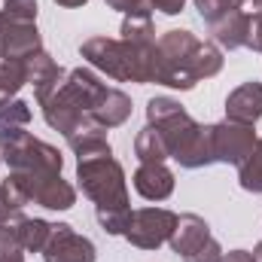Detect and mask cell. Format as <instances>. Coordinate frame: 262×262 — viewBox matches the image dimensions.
I'll use <instances>...</instances> for the list:
<instances>
[{
  "label": "cell",
  "mask_w": 262,
  "mask_h": 262,
  "mask_svg": "<svg viewBox=\"0 0 262 262\" xmlns=\"http://www.w3.org/2000/svg\"><path fill=\"white\" fill-rule=\"evenodd\" d=\"M76 180H79L82 192L95 201L98 223L110 235H125L131 220L128 189H125V171L113 159V152L82 156L76 162Z\"/></svg>",
  "instance_id": "6da1fadb"
},
{
  "label": "cell",
  "mask_w": 262,
  "mask_h": 262,
  "mask_svg": "<svg viewBox=\"0 0 262 262\" xmlns=\"http://www.w3.org/2000/svg\"><path fill=\"white\" fill-rule=\"evenodd\" d=\"M37 52H43L37 25L0 12V55L3 58H15V61H28Z\"/></svg>",
  "instance_id": "ba28073f"
},
{
  "label": "cell",
  "mask_w": 262,
  "mask_h": 262,
  "mask_svg": "<svg viewBox=\"0 0 262 262\" xmlns=\"http://www.w3.org/2000/svg\"><path fill=\"white\" fill-rule=\"evenodd\" d=\"M107 85L85 67H76V70H67L64 82L40 104L43 107V116L52 128H58L61 134H70L73 128H79L82 122L92 119V110L95 104L104 98Z\"/></svg>",
  "instance_id": "3957f363"
},
{
  "label": "cell",
  "mask_w": 262,
  "mask_h": 262,
  "mask_svg": "<svg viewBox=\"0 0 262 262\" xmlns=\"http://www.w3.org/2000/svg\"><path fill=\"white\" fill-rule=\"evenodd\" d=\"M223 262H256L253 259V253H247V250H232V253H226Z\"/></svg>",
  "instance_id": "f546056e"
},
{
  "label": "cell",
  "mask_w": 262,
  "mask_h": 262,
  "mask_svg": "<svg viewBox=\"0 0 262 262\" xmlns=\"http://www.w3.org/2000/svg\"><path fill=\"white\" fill-rule=\"evenodd\" d=\"M0 198H3V204H6V210H21L31 195H28V189H25V183H21V177L12 171L3 183H0Z\"/></svg>",
  "instance_id": "603a6c76"
},
{
  "label": "cell",
  "mask_w": 262,
  "mask_h": 262,
  "mask_svg": "<svg viewBox=\"0 0 262 262\" xmlns=\"http://www.w3.org/2000/svg\"><path fill=\"white\" fill-rule=\"evenodd\" d=\"M198 46L189 31H168L159 43H156V79L162 85L171 89H192L198 79Z\"/></svg>",
  "instance_id": "277c9868"
},
{
  "label": "cell",
  "mask_w": 262,
  "mask_h": 262,
  "mask_svg": "<svg viewBox=\"0 0 262 262\" xmlns=\"http://www.w3.org/2000/svg\"><path fill=\"white\" fill-rule=\"evenodd\" d=\"M210 140H213V162L241 165L250 156V149L256 146V131H253V125L226 119V122L213 125Z\"/></svg>",
  "instance_id": "9c48e42d"
},
{
  "label": "cell",
  "mask_w": 262,
  "mask_h": 262,
  "mask_svg": "<svg viewBox=\"0 0 262 262\" xmlns=\"http://www.w3.org/2000/svg\"><path fill=\"white\" fill-rule=\"evenodd\" d=\"M131 116V101L125 92H119V89H107L104 92V98L95 104V110H92V119L101 125V128H116V125H122L125 119Z\"/></svg>",
  "instance_id": "e0dca14e"
},
{
  "label": "cell",
  "mask_w": 262,
  "mask_h": 262,
  "mask_svg": "<svg viewBox=\"0 0 262 262\" xmlns=\"http://www.w3.org/2000/svg\"><path fill=\"white\" fill-rule=\"evenodd\" d=\"M3 12L25 18V21H34L37 18V0H3Z\"/></svg>",
  "instance_id": "484cf974"
},
{
  "label": "cell",
  "mask_w": 262,
  "mask_h": 262,
  "mask_svg": "<svg viewBox=\"0 0 262 262\" xmlns=\"http://www.w3.org/2000/svg\"><path fill=\"white\" fill-rule=\"evenodd\" d=\"M134 152H137V159H140L143 165H149V162H165V159H168V146H165L162 134L152 128V125H146V128L134 137Z\"/></svg>",
  "instance_id": "d6986e66"
},
{
  "label": "cell",
  "mask_w": 262,
  "mask_h": 262,
  "mask_svg": "<svg viewBox=\"0 0 262 262\" xmlns=\"http://www.w3.org/2000/svg\"><path fill=\"white\" fill-rule=\"evenodd\" d=\"M58 6H67V9H73V6H82V3H89V0H55Z\"/></svg>",
  "instance_id": "1f68e13d"
},
{
  "label": "cell",
  "mask_w": 262,
  "mask_h": 262,
  "mask_svg": "<svg viewBox=\"0 0 262 262\" xmlns=\"http://www.w3.org/2000/svg\"><path fill=\"white\" fill-rule=\"evenodd\" d=\"M49 235H52V223H46V220H31V216H21V220H18V244H21V250H28V253H43Z\"/></svg>",
  "instance_id": "ac0fdd59"
},
{
  "label": "cell",
  "mask_w": 262,
  "mask_h": 262,
  "mask_svg": "<svg viewBox=\"0 0 262 262\" xmlns=\"http://www.w3.org/2000/svg\"><path fill=\"white\" fill-rule=\"evenodd\" d=\"M186 0H152V9H162L165 15H177Z\"/></svg>",
  "instance_id": "f1b7e54d"
},
{
  "label": "cell",
  "mask_w": 262,
  "mask_h": 262,
  "mask_svg": "<svg viewBox=\"0 0 262 262\" xmlns=\"http://www.w3.org/2000/svg\"><path fill=\"white\" fill-rule=\"evenodd\" d=\"M238 180L247 192H262V140H256L250 156L238 165Z\"/></svg>",
  "instance_id": "44dd1931"
},
{
  "label": "cell",
  "mask_w": 262,
  "mask_h": 262,
  "mask_svg": "<svg viewBox=\"0 0 262 262\" xmlns=\"http://www.w3.org/2000/svg\"><path fill=\"white\" fill-rule=\"evenodd\" d=\"M210 34L223 49H241L247 46V34H250V15H244L241 9H229L220 18L210 21Z\"/></svg>",
  "instance_id": "9a60e30c"
},
{
  "label": "cell",
  "mask_w": 262,
  "mask_h": 262,
  "mask_svg": "<svg viewBox=\"0 0 262 262\" xmlns=\"http://www.w3.org/2000/svg\"><path fill=\"white\" fill-rule=\"evenodd\" d=\"M134 189L146 198V201H165V198L174 192V174L162 162L140 165L134 171Z\"/></svg>",
  "instance_id": "5bb4252c"
},
{
  "label": "cell",
  "mask_w": 262,
  "mask_h": 262,
  "mask_svg": "<svg viewBox=\"0 0 262 262\" xmlns=\"http://www.w3.org/2000/svg\"><path fill=\"white\" fill-rule=\"evenodd\" d=\"M25 82H28V61H15V58L0 55V101L12 98Z\"/></svg>",
  "instance_id": "ffe728a7"
},
{
  "label": "cell",
  "mask_w": 262,
  "mask_h": 262,
  "mask_svg": "<svg viewBox=\"0 0 262 262\" xmlns=\"http://www.w3.org/2000/svg\"><path fill=\"white\" fill-rule=\"evenodd\" d=\"M247 46L262 52V9L256 15H250V34H247Z\"/></svg>",
  "instance_id": "83f0119b"
},
{
  "label": "cell",
  "mask_w": 262,
  "mask_h": 262,
  "mask_svg": "<svg viewBox=\"0 0 262 262\" xmlns=\"http://www.w3.org/2000/svg\"><path fill=\"white\" fill-rule=\"evenodd\" d=\"M253 259H256V262H262V241H259V247L253 250Z\"/></svg>",
  "instance_id": "d6a6232c"
},
{
  "label": "cell",
  "mask_w": 262,
  "mask_h": 262,
  "mask_svg": "<svg viewBox=\"0 0 262 262\" xmlns=\"http://www.w3.org/2000/svg\"><path fill=\"white\" fill-rule=\"evenodd\" d=\"M183 262H223V250L213 238H207L201 247H195L189 256H183Z\"/></svg>",
  "instance_id": "d4e9b609"
},
{
  "label": "cell",
  "mask_w": 262,
  "mask_h": 262,
  "mask_svg": "<svg viewBox=\"0 0 262 262\" xmlns=\"http://www.w3.org/2000/svg\"><path fill=\"white\" fill-rule=\"evenodd\" d=\"M46 262H95V244L82 235H76L70 226H52V235L43 247Z\"/></svg>",
  "instance_id": "8fae6325"
},
{
  "label": "cell",
  "mask_w": 262,
  "mask_h": 262,
  "mask_svg": "<svg viewBox=\"0 0 262 262\" xmlns=\"http://www.w3.org/2000/svg\"><path fill=\"white\" fill-rule=\"evenodd\" d=\"M174 226H177V213H171V210H165V207L131 210L125 238H128L134 247H140V250H156V247H162V244L171 238Z\"/></svg>",
  "instance_id": "8992f818"
},
{
  "label": "cell",
  "mask_w": 262,
  "mask_h": 262,
  "mask_svg": "<svg viewBox=\"0 0 262 262\" xmlns=\"http://www.w3.org/2000/svg\"><path fill=\"white\" fill-rule=\"evenodd\" d=\"M64 70L55 64L46 52H37L34 58H28V82L34 85V98L37 104H43L61 82H64Z\"/></svg>",
  "instance_id": "4fadbf2b"
},
{
  "label": "cell",
  "mask_w": 262,
  "mask_h": 262,
  "mask_svg": "<svg viewBox=\"0 0 262 262\" xmlns=\"http://www.w3.org/2000/svg\"><path fill=\"white\" fill-rule=\"evenodd\" d=\"M31 122V110L25 101H15V98H6L0 101V137L9 134V131H18Z\"/></svg>",
  "instance_id": "7402d4cb"
},
{
  "label": "cell",
  "mask_w": 262,
  "mask_h": 262,
  "mask_svg": "<svg viewBox=\"0 0 262 262\" xmlns=\"http://www.w3.org/2000/svg\"><path fill=\"white\" fill-rule=\"evenodd\" d=\"M149 125L162 134L168 156L177 159L183 168H201L213 162V125H198L195 119L171 98H152L146 104Z\"/></svg>",
  "instance_id": "7a4b0ae2"
},
{
  "label": "cell",
  "mask_w": 262,
  "mask_h": 262,
  "mask_svg": "<svg viewBox=\"0 0 262 262\" xmlns=\"http://www.w3.org/2000/svg\"><path fill=\"white\" fill-rule=\"evenodd\" d=\"M250 3H253V6H256V9H262V0H250Z\"/></svg>",
  "instance_id": "e575fe53"
},
{
  "label": "cell",
  "mask_w": 262,
  "mask_h": 262,
  "mask_svg": "<svg viewBox=\"0 0 262 262\" xmlns=\"http://www.w3.org/2000/svg\"><path fill=\"white\" fill-rule=\"evenodd\" d=\"M0 156L12 171H61V152L43 140H37L34 134L25 128L3 134L0 143Z\"/></svg>",
  "instance_id": "5b68a950"
},
{
  "label": "cell",
  "mask_w": 262,
  "mask_h": 262,
  "mask_svg": "<svg viewBox=\"0 0 262 262\" xmlns=\"http://www.w3.org/2000/svg\"><path fill=\"white\" fill-rule=\"evenodd\" d=\"M82 58H89V64L104 70L107 76L128 82L131 79V55L128 46L122 40H110V37H92L82 43Z\"/></svg>",
  "instance_id": "30bf717a"
},
{
  "label": "cell",
  "mask_w": 262,
  "mask_h": 262,
  "mask_svg": "<svg viewBox=\"0 0 262 262\" xmlns=\"http://www.w3.org/2000/svg\"><path fill=\"white\" fill-rule=\"evenodd\" d=\"M107 6L119 9L122 15H149L152 12V0H107Z\"/></svg>",
  "instance_id": "4316f807"
},
{
  "label": "cell",
  "mask_w": 262,
  "mask_h": 262,
  "mask_svg": "<svg viewBox=\"0 0 262 262\" xmlns=\"http://www.w3.org/2000/svg\"><path fill=\"white\" fill-rule=\"evenodd\" d=\"M28 189L31 201L49 207V210H67L76 201V189L61 180V171H15Z\"/></svg>",
  "instance_id": "52a82bcc"
},
{
  "label": "cell",
  "mask_w": 262,
  "mask_h": 262,
  "mask_svg": "<svg viewBox=\"0 0 262 262\" xmlns=\"http://www.w3.org/2000/svg\"><path fill=\"white\" fill-rule=\"evenodd\" d=\"M207 238H210L207 223H204L198 213H183V216H177V226H174V232H171L168 244H171V250H174V253L189 256V253H192L195 247H201Z\"/></svg>",
  "instance_id": "2e32d148"
},
{
  "label": "cell",
  "mask_w": 262,
  "mask_h": 262,
  "mask_svg": "<svg viewBox=\"0 0 262 262\" xmlns=\"http://www.w3.org/2000/svg\"><path fill=\"white\" fill-rule=\"evenodd\" d=\"M6 213H9V210H6V204H3V198H0V220H3Z\"/></svg>",
  "instance_id": "836d02e7"
},
{
  "label": "cell",
  "mask_w": 262,
  "mask_h": 262,
  "mask_svg": "<svg viewBox=\"0 0 262 262\" xmlns=\"http://www.w3.org/2000/svg\"><path fill=\"white\" fill-rule=\"evenodd\" d=\"M0 262H25L21 250H12V253H0Z\"/></svg>",
  "instance_id": "4dcf8cb0"
},
{
  "label": "cell",
  "mask_w": 262,
  "mask_h": 262,
  "mask_svg": "<svg viewBox=\"0 0 262 262\" xmlns=\"http://www.w3.org/2000/svg\"><path fill=\"white\" fill-rule=\"evenodd\" d=\"M244 0H195V9H198V15L210 25L213 18H220L223 12H229V9H238Z\"/></svg>",
  "instance_id": "cb8c5ba5"
},
{
  "label": "cell",
  "mask_w": 262,
  "mask_h": 262,
  "mask_svg": "<svg viewBox=\"0 0 262 262\" xmlns=\"http://www.w3.org/2000/svg\"><path fill=\"white\" fill-rule=\"evenodd\" d=\"M226 116L232 122L253 125L262 116V82H244L226 98Z\"/></svg>",
  "instance_id": "7c38bea8"
}]
</instances>
